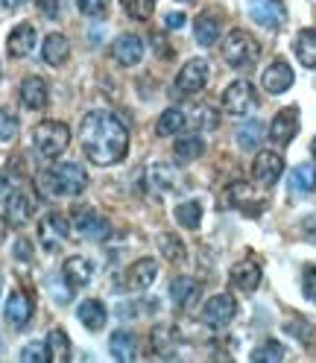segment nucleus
<instances>
[{"label":"nucleus","instance_id":"nucleus-43","mask_svg":"<svg viewBox=\"0 0 316 363\" xmlns=\"http://www.w3.org/2000/svg\"><path fill=\"white\" fill-rule=\"evenodd\" d=\"M35 4H38V12H41L44 18L56 21V18L62 15V6H64V0H35Z\"/></svg>","mask_w":316,"mask_h":363},{"label":"nucleus","instance_id":"nucleus-10","mask_svg":"<svg viewBox=\"0 0 316 363\" xmlns=\"http://www.w3.org/2000/svg\"><path fill=\"white\" fill-rule=\"evenodd\" d=\"M299 132V106H287L281 108L278 115L273 118V123H269V141L278 144V147H287L293 138H296Z\"/></svg>","mask_w":316,"mask_h":363},{"label":"nucleus","instance_id":"nucleus-23","mask_svg":"<svg viewBox=\"0 0 316 363\" xmlns=\"http://www.w3.org/2000/svg\"><path fill=\"white\" fill-rule=\"evenodd\" d=\"M293 53H296V59L302 62V67H307V71L316 67V30L313 27L299 30L296 41H293Z\"/></svg>","mask_w":316,"mask_h":363},{"label":"nucleus","instance_id":"nucleus-3","mask_svg":"<svg viewBox=\"0 0 316 363\" xmlns=\"http://www.w3.org/2000/svg\"><path fill=\"white\" fill-rule=\"evenodd\" d=\"M222 59L229 67H235V71L255 67V62L261 59V44L246 30H232L222 41Z\"/></svg>","mask_w":316,"mask_h":363},{"label":"nucleus","instance_id":"nucleus-28","mask_svg":"<svg viewBox=\"0 0 316 363\" xmlns=\"http://www.w3.org/2000/svg\"><path fill=\"white\" fill-rule=\"evenodd\" d=\"M188 126V115L182 108H164L162 115H158V123H155V132L162 135V138H170V135L182 132Z\"/></svg>","mask_w":316,"mask_h":363},{"label":"nucleus","instance_id":"nucleus-22","mask_svg":"<svg viewBox=\"0 0 316 363\" xmlns=\"http://www.w3.org/2000/svg\"><path fill=\"white\" fill-rule=\"evenodd\" d=\"M67 56H71V44H67V38H64L62 33H50L47 38H44V44H41V59L47 62V65L59 67V65L67 62Z\"/></svg>","mask_w":316,"mask_h":363},{"label":"nucleus","instance_id":"nucleus-12","mask_svg":"<svg viewBox=\"0 0 316 363\" xmlns=\"http://www.w3.org/2000/svg\"><path fill=\"white\" fill-rule=\"evenodd\" d=\"M284 173V158L276 150H261L255 155V164H252V176L261 182V185H276Z\"/></svg>","mask_w":316,"mask_h":363},{"label":"nucleus","instance_id":"nucleus-34","mask_svg":"<svg viewBox=\"0 0 316 363\" xmlns=\"http://www.w3.org/2000/svg\"><path fill=\"white\" fill-rule=\"evenodd\" d=\"M47 349H50L53 360H67L71 357V340H67V334L62 328H53L47 334Z\"/></svg>","mask_w":316,"mask_h":363},{"label":"nucleus","instance_id":"nucleus-5","mask_svg":"<svg viewBox=\"0 0 316 363\" xmlns=\"http://www.w3.org/2000/svg\"><path fill=\"white\" fill-rule=\"evenodd\" d=\"M255 106H258V91L249 79H235V82H229V88L222 91V108L235 118L249 115Z\"/></svg>","mask_w":316,"mask_h":363},{"label":"nucleus","instance_id":"nucleus-38","mask_svg":"<svg viewBox=\"0 0 316 363\" xmlns=\"http://www.w3.org/2000/svg\"><path fill=\"white\" fill-rule=\"evenodd\" d=\"M77 6L85 18H91V21H103L111 9V0H77Z\"/></svg>","mask_w":316,"mask_h":363},{"label":"nucleus","instance_id":"nucleus-26","mask_svg":"<svg viewBox=\"0 0 316 363\" xmlns=\"http://www.w3.org/2000/svg\"><path fill=\"white\" fill-rule=\"evenodd\" d=\"M77 316H79V323H82L88 331H100V328L106 325V320H108V311H106V305L97 302V299H85V302L79 305Z\"/></svg>","mask_w":316,"mask_h":363},{"label":"nucleus","instance_id":"nucleus-29","mask_svg":"<svg viewBox=\"0 0 316 363\" xmlns=\"http://www.w3.org/2000/svg\"><path fill=\"white\" fill-rule=\"evenodd\" d=\"M193 35H196L199 48H214L220 38V21L214 15H199L193 24Z\"/></svg>","mask_w":316,"mask_h":363},{"label":"nucleus","instance_id":"nucleus-6","mask_svg":"<svg viewBox=\"0 0 316 363\" xmlns=\"http://www.w3.org/2000/svg\"><path fill=\"white\" fill-rule=\"evenodd\" d=\"M235 316H237V302H235V296H229V293H217V296H211L205 302V308H202V323L214 331L229 328Z\"/></svg>","mask_w":316,"mask_h":363},{"label":"nucleus","instance_id":"nucleus-18","mask_svg":"<svg viewBox=\"0 0 316 363\" xmlns=\"http://www.w3.org/2000/svg\"><path fill=\"white\" fill-rule=\"evenodd\" d=\"M33 48H35V27H33V24H18V27L9 33V38H6V50H9L12 59L30 56Z\"/></svg>","mask_w":316,"mask_h":363},{"label":"nucleus","instance_id":"nucleus-32","mask_svg":"<svg viewBox=\"0 0 316 363\" xmlns=\"http://www.w3.org/2000/svg\"><path fill=\"white\" fill-rule=\"evenodd\" d=\"M264 123L261 121H246L240 129H237V144L240 150H258L261 141H264Z\"/></svg>","mask_w":316,"mask_h":363},{"label":"nucleus","instance_id":"nucleus-21","mask_svg":"<svg viewBox=\"0 0 316 363\" xmlns=\"http://www.w3.org/2000/svg\"><path fill=\"white\" fill-rule=\"evenodd\" d=\"M261 276H264V272H261V264H255V261H240V264L232 267V281H235V287L243 290V293L258 290Z\"/></svg>","mask_w":316,"mask_h":363},{"label":"nucleus","instance_id":"nucleus-27","mask_svg":"<svg viewBox=\"0 0 316 363\" xmlns=\"http://www.w3.org/2000/svg\"><path fill=\"white\" fill-rule=\"evenodd\" d=\"M108 346H111V354H115L118 360H123V363L138 357V340H135L132 331H123V328L115 331V334H111V340H108Z\"/></svg>","mask_w":316,"mask_h":363},{"label":"nucleus","instance_id":"nucleus-41","mask_svg":"<svg viewBox=\"0 0 316 363\" xmlns=\"http://www.w3.org/2000/svg\"><path fill=\"white\" fill-rule=\"evenodd\" d=\"M302 293H305V299L316 302V267H305L302 269Z\"/></svg>","mask_w":316,"mask_h":363},{"label":"nucleus","instance_id":"nucleus-46","mask_svg":"<svg viewBox=\"0 0 316 363\" xmlns=\"http://www.w3.org/2000/svg\"><path fill=\"white\" fill-rule=\"evenodd\" d=\"M0 4H4V9H9V12H15V9H21L27 4V0H0Z\"/></svg>","mask_w":316,"mask_h":363},{"label":"nucleus","instance_id":"nucleus-24","mask_svg":"<svg viewBox=\"0 0 316 363\" xmlns=\"http://www.w3.org/2000/svg\"><path fill=\"white\" fill-rule=\"evenodd\" d=\"M287 188H290V194H299V196H305V194H310L313 188H316V164H296L290 170V179H287Z\"/></svg>","mask_w":316,"mask_h":363},{"label":"nucleus","instance_id":"nucleus-20","mask_svg":"<svg viewBox=\"0 0 316 363\" xmlns=\"http://www.w3.org/2000/svg\"><path fill=\"white\" fill-rule=\"evenodd\" d=\"M62 276H64V281L71 284L74 290L77 287H85L88 281H91V276H94V264L88 261V258H82V255H74V258L64 261Z\"/></svg>","mask_w":316,"mask_h":363},{"label":"nucleus","instance_id":"nucleus-17","mask_svg":"<svg viewBox=\"0 0 316 363\" xmlns=\"http://www.w3.org/2000/svg\"><path fill=\"white\" fill-rule=\"evenodd\" d=\"M47 100H50V91L41 77H27L21 82V103H24V108L38 111V108L47 106Z\"/></svg>","mask_w":316,"mask_h":363},{"label":"nucleus","instance_id":"nucleus-13","mask_svg":"<svg viewBox=\"0 0 316 363\" xmlns=\"http://www.w3.org/2000/svg\"><path fill=\"white\" fill-rule=\"evenodd\" d=\"M111 56H115L123 67H132L144 59V38L135 33H123L115 44H111Z\"/></svg>","mask_w":316,"mask_h":363},{"label":"nucleus","instance_id":"nucleus-51","mask_svg":"<svg viewBox=\"0 0 316 363\" xmlns=\"http://www.w3.org/2000/svg\"><path fill=\"white\" fill-rule=\"evenodd\" d=\"M182 4H188V0H182Z\"/></svg>","mask_w":316,"mask_h":363},{"label":"nucleus","instance_id":"nucleus-25","mask_svg":"<svg viewBox=\"0 0 316 363\" xmlns=\"http://www.w3.org/2000/svg\"><path fill=\"white\" fill-rule=\"evenodd\" d=\"M30 217H33V202H30V196H27L24 191L9 194V199H6V220H9L12 225H27Z\"/></svg>","mask_w":316,"mask_h":363},{"label":"nucleus","instance_id":"nucleus-42","mask_svg":"<svg viewBox=\"0 0 316 363\" xmlns=\"http://www.w3.org/2000/svg\"><path fill=\"white\" fill-rule=\"evenodd\" d=\"M193 123H196L199 129H214V126H217V115H214L208 106H196V111H193Z\"/></svg>","mask_w":316,"mask_h":363},{"label":"nucleus","instance_id":"nucleus-33","mask_svg":"<svg viewBox=\"0 0 316 363\" xmlns=\"http://www.w3.org/2000/svg\"><path fill=\"white\" fill-rule=\"evenodd\" d=\"M149 185L155 191H170L176 185V170L170 164H152L149 167Z\"/></svg>","mask_w":316,"mask_h":363},{"label":"nucleus","instance_id":"nucleus-31","mask_svg":"<svg viewBox=\"0 0 316 363\" xmlns=\"http://www.w3.org/2000/svg\"><path fill=\"white\" fill-rule=\"evenodd\" d=\"M176 223L182 225V229H199L202 223V202L199 199H188V202H179L176 206Z\"/></svg>","mask_w":316,"mask_h":363},{"label":"nucleus","instance_id":"nucleus-48","mask_svg":"<svg viewBox=\"0 0 316 363\" xmlns=\"http://www.w3.org/2000/svg\"><path fill=\"white\" fill-rule=\"evenodd\" d=\"M4 194H6V176L0 173V196H4Z\"/></svg>","mask_w":316,"mask_h":363},{"label":"nucleus","instance_id":"nucleus-37","mask_svg":"<svg viewBox=\"0 0 316 363\" xmlns=\"http://www.w3.org/2000/svg\"><path fill=\"white\" fill-rule=\"evenodd\" d=\"M21 360H27V363H47L53 360L50 357V349H47V340H35V343H27L24 349H21Z\"/></svg>","mask_w":316,"mask_h":363},{"label":"nucleus","instance_id":"nucleus-4","mask_svg":"<svg viewBox=\"0 0 316 363\" xmlns=\"http://www.w3.org/2000/svg\"><path fill=\"white\" fill-rule=\"evenodd\" d=\"M67 144H71V129H67L62 121H44L33 132V147L41 158L62 155L67 150Z\"/></svg>","mask_w":316,"mask_h":363},{"label":"nucleus","instance_id":"nucleus-2","mask_svg":"<svg viewBox=\"0 0 316 363\" xmlns=\"http://www.w3.org/2000/svg\"><path fill=\"white\" fill-rule=\"evenodd\" d=\"M88 188V173L82 164L74 162H62L50 173L38 176V191L47 196H79Z\"/></svg>","mask_w":316,"mask_h":363},{"label":"nucleus","instance_id":"nucleus-36","mask_svg":"<svg viewBox=\"0 0 316 363\" xmlns=\"http://www.w3.org/2000/svg\"><path fill=\"white\" fill-rule=\"evenodd\" d=\"M158 249H162V255L167 261H182L185 258V243L179 240L176 235H162L158 238Z\"/></svg>","mask_w":316,"mask_h":363},{"label":"nucleus","instance_id":"nucleus-50","mask_svg":"<svg viewBox=\"0 0 316 363\" xmlns=\"http://www.w3.org/2000/svg\"><path fill=\"white\" fill-rule=\"evenodd\" d=\"M0 293H4V279H0Z\"/></svg>","mask_w":316,"mask_h":363},{"label":"nucleus","instance_id":"nucleus-47","mask_svg":"<svg viewBox=\"0 0 316 363\" xmlns=\"http://www.w3.org/2000/svg\"><path fill=\"white\" fill-rule=\"evenodd\" d=\"M4 238H6V220L0 217V243H4Z\"/></svg>","mask_w":316,"mask_h":363},{"label":"nucleus","instance_id":"nucleus-11","mask_svg":"<svg viewBox=\"0 0 316 363\" xmlns=\"http://www.w3.org/2000/svg\"><path fill=\"white\" fill-rule=\"evenodd\" d=\"M249 15L264 30H278L287 21V9L281 0H249Z\"/></svg>","mask_w":316,"mask_h":363},{"label":"nucleus","instance_id":"nucleus-16","mask_svg":"<svg viewBox=\"0 0 316 363\" xmlns=\"http://www.w3.org/2000/svg\"><path fill=\"white\" fill-rule=\"evenodd\" d=\"M199 293H202V287L191 276H179V279L170 281V299H173L176 308H182V311H191L199 302Z\"/></svg>","mask_w":316,"mask_h":363},{"label":"nucleus","instance_id":"nucleus-1","mask_svg":"<svg viewBox=\"0 0 316 363\" xmlns=\"http://www.w3.org/2000/svg\"><path fill=\"white\" fill-rule=\"evenodd\" d=\"M82 150L97 167H111L129 152V129L111 111H88L82 118Z\"/></svg>","mask_w":316,"mask_h":363},{"label":"nucleus","instance_id":"nucleus-44","mask_svg":"<svg viewBox=\"0 0 316 363\" xmlns=\"http://www.w3.org/2000/svg\"><path fill=\"white\" fill-rule=\"evenodd\" d=\"M15 258L18 261H33V243L27 238H18L15 240Z\"/></svg>","mask_w":316,"mask_h":363},{"label":"nucleus","instance_id":"nucleus-15","mask_svg":"<svg viewBox=\"0 0 316 363\" xmlns=\"http://www.w3.org/2000/svg\"><path fill=\"white\" fill-rule=\"evenodd\" d=\"M30 320H33V299L27 296V293L15 290L12 296L6 299V323L21 331V328L30 325Z\"/></svg>","mask_w":316,"mask_h":363},{"label":"nucleus","instance_id":"nucleus-45","mask_svg":"<svg viewBox=\"0 0 316 363\" xmlns=\"http://www.w3.org/2000/svg\"><path fill=\"white\" fill-rule=\"evenodd\" d=\"M164 24H167V30H182L188 24V15L185 12H167L164 15Z\"/></svg>","mask_w":316,"mask_h":363},{"label":"nucleus","instance_id":"nucleus-14","mask_svg":"<svg viewBox=\"0 0 316 363\" xmlns=\"http://www.w3.org/2000/svg\"><path fill=\"white\" fill-rule=\"evenodd\" d=\"M293 79H296V77H293V67H290L284 59H276V62L264 71L261 85H264V91H269V94H284V91H290Z\"/></svg>","mask_w":316,"mask_h":363},{"label":"nucleus","instance_id":"nucleus-35","mask_svg":"<svg viewBox=\"0 0 316 363\" xmlns=\"http://www.w3.org/2000/svg\"><path fill=\"white\" fill-rule=\"evenodd\" d=\"M284 346L278 340H264V343L252 352V360H261V363H276V360H284Z\"/></svg>","mask_w":316,"mask_h":363},{"label":"nucleus","instance_id":"nucleus-8","mask_svg":"<svg viewBox=\"0 0 316 363\" xmlns=\"http://www.w3.org/2000/svg\"><path fill=\"white\" fill-rule=\"evenodd\" d=\"M205 82H208V62L199 59V56L185 62L182 71L176 74V91H179V94H185V97L199 94V91L205 88Z\"/></svg>","mask_w":316,"mask_h":363},{"label":"nucleus","instance_id":"nucleus-7","mask_svg":"<svg viewBox=\"0 0 316 363\" xmlns=\"http://www.w3.org/2000/svg\"><path fill=\"white\" fill-rule=\"evenodd\" d=\"M71 238V220H67L64 214H59V211H50L47 217L41 220V225H38V240H41V246L47 249V252H56V249Z\"/></svg>","mask_w":316,"mask_h":363},{"label":"nucleus","instance_id":"nucleus-39","mask_svg":"<svg viewBox=\"0 0 316 363\" xmlns=\"http://www.w3.org/2000/svg\"><path fill=\"white\" fill-rule=\"evenodd\" d=\"M123 9L135 21H147L155 12V0H123Z\"/></svg>","mask_w":316,"mask_h":363},{"label":"nucleus","instance_id":"nucleus-40","mask_svg":"<svg viewBox=\"0 0 316 363\" xmlns=\"http://www.w3.org/2000/svg\"><path fill=\"white\" fill-rule=\"evenodd\" d=\"M18 118L12 115L9 108H0V144H6V141H12L15 135H18Z\"/></svg>","mask_w":316,"mask_h":363},{"label":"nucleus","instance_id":"nucleus-19","mask_svg":"<svg viewBox=\"0 0 316 363\" xmlns=\"http://www.w3.org/2000/svg\"><path fill=\"white\" fill-rule=\"evenodd\" d=\"M155 276H158L155 258H141V261H135V264L129 267V272H126V287H129V290H147V287H152Z\"/></svg>","mask_w":316,"mask_h":363},{"label":"nucleus","instance_id":"nucleus-49","mask_svg":"<svg viewBox=\"0 0 316 363\" xmlns=\"http://www.w3.org/2000/svg\"><path fill=\"white\" fill-rule=\"evenodd\" d=\"M310 152H313V158H316V138L310 141Z\"/></svg>","mask_w":316,"mask_h":363},{"label":"nucleus","instance_id":"nucleus-30","mask_svg":"<svg viewBox=\"0 0 316 363\" xmlns=\"http://www.w3.org/2000/svg\"><path fill=\"white\" fill-rule=\"evenodd\" d=\"M173 152L179 158V164H191V162H196L202 152H205V141H202L199 135H185V138L176 141Z\"/></svg>","mask_w":316,"mask_h":363},{"label":"nucleus","instance_id":"nucleus-9","mask_svg":"<svg viewBox=\"0 0 316 363\" xmlns=\"http://www.w3.org/2000/svg\"><path fill=\"white\" fill-rule=\"evenodd\" d=\"M71 225H74V232L85 240H106L111 235V223L106 217H100L97 211H91V208H79L74 214Z\"/></svg>","mask_w":316,"mask_h":363}]
</instances>
